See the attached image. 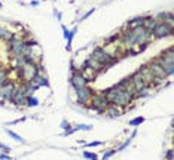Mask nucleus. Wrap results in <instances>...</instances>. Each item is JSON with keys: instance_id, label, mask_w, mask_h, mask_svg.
I'll return each instance as SVG.
<instances>
[{"instance_id": "nucleus-24", "label": "nucleus", "mask_w": 174, "mask_h": 160, "mask_svg": "<svg viewBox=\"0 0 174 160\" xmlns=\"http://www.w3.org/2000/svg\"><path fill=\"white\" fill-rule=\"evenodd\" d=\"M103 142L101 141H92V142H88L86 144V147H98V145H101Z\"/></svg>"}, {"instance_id": "nucleus-21", "label": "nucleus", "mask_w": 174, "mask_h": 160, "mask_svg": "<svg viewBox=\"0 0 174 160\" xmlns=\"http://www.w3.org/2000/svg\"><path fill=\"white\" fill-rule=\"evenodd\" d=\"M116 153H118L116 150H109L107 153H104V154H103V157H101V159H103V160H107V159H110L113 154H116Z\"/></svg>"}, {"instance_id": "nucleus-19", "label": "nucleus", "mask_w": 174, "mask_h": 160, "mask_svg": "<svg viewBox=\"0 0 174 160\" xmlns=\"http://www.w3.org/2000/svg\"><path fill=\"white\" fill-rule=\"evenodd\" d=\"M6 82H7V73L5 70L0 68V86H2L3 83H6Z\"/></svg>"}, {"instance_id": "nucleus-29", "label": "nucleus", "mask_w": 174, "mask_h": 160, "mask_svg": "<svg viewBox=\"0 0 174 160\" xmlns=\"http://www.w3.org/2000/svg\"><path fill=\"white\" fill-rule=\"evenodd\" d=\"M171 157H173V150H168V153H167V159L170 160Z\"/></svg>"}, {"instance_id": "nucleus-26", "label": "nucleus", "mask_w": 174, "mask_h": 160, "mask_svg": "<svg viewBox=\"0 0 174 160\" xmlns=\"http://www.w3.org/2000/svg\"><path fill=\"white\" fill-rule=\"evenodd\" d=\"M61 28H63V33H64V39H67V36H68V30H67V27H66V25H61Z\"/></svg>"}, {"instance_id": "nucleus-25", "label": "nucleus", "mask_w": 174, "mask_h": 160, "mask_svg": "<svg viewBox=\"0 0 174 160\" xmlns=\"http://www.w3.org/2000/svg\"><path fill=\"white\" fill-rule=\"evenodd\" d=\"M0 148H2L5 153H9L11 151V147H7V145H5V144H2V142H0Z\"/></svg>"}, {"instance_id": "nucleus-27", "label": "nucleus", "mask_w": 174, "mask_h": 160, "mask_svg": "<svg viewBox=\"0 0 174 160\" xmlns=\"http://www.w3.org/2000/svg\"><path fill=\"white\" fill-rule=\"evenodd\" d=\"M94 11H95V9H91V11H89V12H86V13H85V15H83V16L81 18V21H83V19H85V18H88V16H89V15H91V13H92Z\"/></svg>"}, {"instance_id": "nucleus-4", "label": "nucleus", "mask_w": 174, "mask_h": 160, "mask_svg": "<svg viewBox=\"0 0 174 160\" xmlns=\"http://www.w3.org/2000/svg\"><path fill=\"white\" fill-rule=\"evenodd\" d=\"M171 31H173V25L161 21V22H156V25L152 28V36H155L156 39H162V37L170 36Z\"/></svg>"}, {"instance_id": "nucleus-18", "label": "nucleus", "mask_w": 174, "mask_h": 160, "mask_svg": "<svg viewBox=\"0 0 174 160\" xmlns=\"http://www.w3.org/2000/svg\"><path fill=\"white\" fill-rule=\"evenodd\" d=\"M27 105L28 107H36V105H39V99L37 98H33V96H28L27 98Z\"/></svg>"}, {"instance_id": "nucleus-7", "label": "nucleus", "mask_w": 174, "mask_h": 160, "mask_svg": "<svg viewBox=\"0 0 174 160\" xmlns=\"http://www.w3.org/2000/svg\"><path fill=\"white\" fill-rule=\"evenodd\" d=\"M14 92H15V85L12 82H6L0 86V95L5 101H12Z\"/></svg>"}, {"instance_id": "nucleus-17", "label": "nucleus", "mask_w": 174, "mask_h": 160, "mask_svg": "<svg viewBox=\"0 0 174 160\" xmlns=\"http://www.w3.org/2000/svg\"><path fill=\"white\" fill-rule=\"evenodd\" d=\"M143 122H144V117H135L133 120H129V124H131V126H140Z\"/></svg>"}, {"instance_id": "nucleus-28", "label": "nucleus", "mask_w": 174, "mask_h": 160, "mask_svg": "<svg viewBox=\"0 0 174 160\" xmlns=\"http://www.w3.org/2000/svg\"><path fill=\"white\" fill-rule=\"evenodd\" d=\"M0 160H12L9 156H6V154H0Z\"/></svg>"}, {"instance_id": "nucleus-9", "label": "nucleus", "mask_w": 174, "mask_h": 160, "mask_svg": "<svg viewBox=\"0 0 174 160\" xmlns=\"http://www.w3.org/2000/svg\"><path fill=\"white\" fill-rule=\"evenodd\" d=\"M9 44H11V50L15 56H21L25 53V50H27L24 40H12V42H9Z\"/></svg>"}, {"instance_id": "nucleus-13", "label": "nucleus", "mask_w": 174, "mask_h": 160, "mask_svg": "<svg viewBox=\"0 0 174 160\" xmlns=\"http://www.w3.org/2000/svg\"><path fill=\"white\" fill-rule=\"evenodd\" d=\"M142 25H143V18H135V19L127 22V27H128L129 30H134V28H137V27H142Z\"/></svg>"}, {"instance_id": "nucleus-20", "label": "nucleus", "mask_w": 174, "mask_h": 160, "mask_svg": "<svg viewBox=\"0 0 174 160\" xmlns=\"http://www.w3.org/2000/svg\"><path fill=\"white\" fill-rule=\"evenodd\" d=\"M83 157L88 159V160H98L97 154H95V153H89V151H83Z\"/></svg>"}, {"instance_id": "nucleus-23", "label": "nucleus", "mask_w": 174, "mask_h": 160, "mask_svg": "<svg viewBox=\"0 0 174 160\" xmlns=\"http://www.w3.org/2000/svg\"><path fill=\"white\" fill-rule=\"evenodd\" d=\"M0 39H7V30L0 27Z\"/></svg>"}, {"instance_id": "nucleus-14", "label": "nucleus", "mask_w": 174, "mask_h": 160, "mask_svg": "<svg viewBox=\"0 0 174 160\" xmlns=\"http://www.w3.org/2000/svg\"><path fill=\"white\" fill-rule=\"evenodd\" d=\"M76 31H77V28L74 27V28L72 30V31H68V36H67V46H66V49L67 50H70L72 49V40H73V37H74V34H76Z\"/></svg>"}, {"instance_id": "nucleus-22", "label": "nucleus", "mask_w": 174, "mask_h": 160, "mask_svg": "<svg viewBox=\"0 0 174 160\" xmlns=\"http://www.w3.org/2000/svg\"><path fill=\"white\" fill-rule=\"evenodd\" d=\"M61 128H63L64 130H70V129H72L70 123H68L67 120H63V122H61Z\"/></svg>"}, {"instance_id": "nucleus-6", "label": "nucleus", "mask_w": 174, "mask_h": 160, "mask_svg": "<svg viewBox=\"0 0 174 160\" xmlns=\"http://www.w3.org/2000/svg\"><path fill=\"white\" fill-rule=\"evenodd\" d=\"M76 93H77V102L81 105H85L91 99V96L94 95V91L89 86H85V87H81V89H76Z\"/></svg>"}, {"instance_id": "nucleus-12", "label": "nucleus", "mask_w": 174, "mask_h": 160, "mask_svg": "<svg viewBox=\"0 0 174 160\" xmlns=\"http://www.w3.org/2000/svg\"><path fill=\"white\" fill-rule=\"evenodd\" d=\"M106 111H107V114L110 116V117H118V116H121V111L118 110V107L113 105V104H109L107 105Z\"/></svg>"}, {"instance_id": "nucleus-30", "label": "nucleus", "mask_w": 174, "mask_h": 160, "mask_svg": "<svg viewBox=\"0 0 174 160\" xmlns=\"http://www.w3.org/2000/svg\"><path fill=\"white\" fill-rule=\"evenodd\" d=\"M0 7H2V3H0Z\"/></svg>"}, {"instance_id": "nucleus-8", "label": "nucleus", "mask_w": 174, "mask_h": 160, "mask_svg": "<svg viewBox=\"0 0 174 160\" xmlns=\"http://www.w3.org/2000/svg\"><path fill=\"white\" fill-rule=\"evenodd\" d=\"M149 70H150V73H152V76H153V79H159V80H164V79H167L168 76H167V73H165V70L158 64L156 61H152L149 65Z\"/></svg>"}, {"instance_id": "nucleus-3", "label": "nucleus", "mask_w": 174, "mask_h": 160, "mask_svg": "<svg viewBox=\"0 0 174 160\" xmlns=\"http://www.w3.org/2000/svg\"><path fill=\"white\" fill-rule=\"evenodd\" d=\"M89 101H91L92 110H95L97 113H103L104 110L107 108V105L110 104V102L107 101V98L103 95V92H101V93H97V95H92Z\"/></svg>"}, {"instance_id": "nucleus-15", "label": "nucleus", "mask_w": 174, "mask_h": 160, "mask_svg": "<svg viewBox=\"0 0 174 160\" xmlns=\"http://www.w3.org/2000/svg\"><path fill=\"white\" fill-rule=\"evenodd\" d=\"M6 133H7V135H9V136H12L15 141H18V142H21V144H25V141L20 136V135H16V133L15 132H12V130H9V129H6Z\"/></svg>"}, {"instance_id": "nucleus-11", "label": "nucleus", "mask_w": 174, "mask_h": 160, "mask_svg": "<svg viewBox=\"0 0 174 160\" xmlns=\"http://www.w3.org/2000/svg\"><path fill=\"white\" fill-rule=\"evenodd\" d=\"M138 73H140V74L144 77V80H146V83H147V85H152V82H153V76H152V73H150L149 67H147V65H143L140 70H138Z\"/></svg>"}, {"instance_id": "nucleus-5", "label": "nucleus", "mask_w": 174, "mask_h": 160, "mask_svg": "<svg viewBox=\"0 0 174 160\" xmlns=\"http://www.w3.org/2000/svg\"><path fill=\"white\" fill-rule=\"evenodd\" d=\"M129 83H131V86H133V89H134L135 92H138V91H142V89H144V87L149 86V85L146 83L144 77L138 73V71H135V73L129 77Z\"/></svg>"}, {"instance_id": "nucleus-2", "label": "nucleus", "mask_w": 174, "mask_h": 160, "mask_svg": "<svg viewBox=\"0 0 174 160\" xmlns=\"http://www.w3.org/2000/svg\"><path fill=\"white\" fill-rule=\"evenodd\" d=\"M91 58L94 59V61H97L100 65H103V67H110L112 64H115V62L118 61L116 59V56H112V55H109V53L104 50L103 48H95L94 50H92V55H91Z\"/></svg>"}, {"instance_id": "nucleus-16", "label": "nucleus", "mask_w": 174, "mask_h": 160, "mask_svg": "<svg viewBox=\"0 0 174 160\" xmlns=\"http://www.w3.org/2000/svg\"><path fill=\"white\" fill-rule=\"evenodd\" d=\"M74 130H92V126L91 124H76V126L73 128Z\"/></svg>"}, {"instance_id": "nucleus-10", "label": "nucleus", "mask_w": 174, "mask_h": 160, "mask_svg": "<svg viewBox=\"0 0 174 160\" xmlns=\"http://www.w3.org/2000/svg\"><path fill=\"white\" fill-rule=\"evenodd\" d=\"M70 83L74 89H81V87H85L88 86V82H86V79L81 74V73H73L72 77H70Z\"/></svg>"}, {"instance_id": "nucleus-1", "label": "nucleus", "mask_w": 174, "mask_h": 160, "mask_svg": "<svg viewBox=\"0 0 174 160\" xmlns=\"http://www.w3.org/2000/svg\"><path fill=\"white\" fill-rule=\"evenodd\" d=\"M124 42L128 48L135 46V44H147L152 39V31L147 30L146 27H137L134 30H128L124 33Z\"/></svg>"}]
</instances>
